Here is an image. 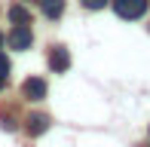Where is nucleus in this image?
Masks as SVG:
<instances>
[{"label":"nucleus","instance_id":"1","mask_svg":"<svg viewBox=\"0 0 150 147\" xmlns=\"http://www.w3.org/2000/svg\"><path fill=\"white\" fill-rule=\"evenodd\" d=\"M110 3H113V9H117L120 18H141L147 12L150 0H110Z\"/></svg>","mask_w":150,"mask_h":147},{"label":"nucleus","instance_id":"2","mask_svg":"<svg viewBox=\"0 0 150 147\" xmlns=\"http://www.w3.org/2000/svg\"><path fill=\"white\" fill-rule=\"evenodd\" d=\"M9 46L12 49H18V52H25V49H31V43H34V31H31V25H16V28L9 31Z\"/></svg>","mask_w":150,"mask_h":147},{"label":"nucleus","instance_id":"3","mask_svg":"<svg viewBox=\"0 0 150 147\" xmlns=\"http://www.w3.org/2000/svg\"><path fill=\"white\" fill-rule=\"evenodd\" d=\"M22 95L28 98V101H43V98H46V80L28 77V80L22 83Z\"/></svg>","mask_w":150,"mask_h":147},{"label":"nucleus","instance_id":"4","mask_svg":"<svg viewBox=\"0 0 150 147\" xmlns=\"http://www.w3.org/2000/svg\"><path fill=\"white\" fill-rule=\"evenodd\" d=\"M49 68L55 74H64L67 68H71V52H67L64 46H52L49 49Z\"/></svg>","mask_w":150,"mask_h":147},{"label":"nucleus","instance_id":"5","mask_svg":"<svg viewBox=\"0 0 150 147\" xmlns=\"http://www.w3.org/2000/svg\"><path fill=\"white\" fill-rule=\"evenodd\" d=\"M25 129H28V135H43L46 129H49V117H46V113H31L28 119H25Z\"/></svg>","mask_w":150,"mask_h":147},{"label":"nucleus","instance_id":"6","mask_svg":"<svg viewBox=\"0 0 150 147\" xmlns=\"http://www.w3.org/2000/svg\"><path fill=\"white\" fill-rule=\"evenodd\" d=\"M9 22L12 25H31V9H25L22 3L9 6Z\"/></svg>","mask_w":150,"mask_h":147},{"label":"nucleus","instance_id":"7","mask_svg":"<svg viewBox=\"0 0 150 147\" xmlns=\"http://www.w3.org/2000/svg\"><path fill=\"white\" fill-rule=\"evenodd\" d=\"M43 3V16L46 18H58L64 12V0H40Z\"/></svg>","mask_w":150,"mask_h":147},{"label":"nucleus","instance_id":"8","mask_svg":"<svg viewBox=\"0 0 150 147\" xmlns=\"http://www.w3.org/2000/svg\"><path fill=\"white\" fill-rule=\"evenodd\" d=\"M9 71H12V64H9V58H6L3 52H0V77L6 80V77H9Z\"/></svg>","mask_w":150,"mask_h":147},{"label":"nucleus","instance_id":"9","mask_svg":"<svg viewBox=\"0 0 150 147\" xmlns=\"http://www.w3.org/2000/svg\"><path fill=\"white\" fill-rule=\"evenodd\" d=\"M107 3H110V0H83V6H86V9H104Z\"/></svg>","mask_w":150,"mask_h":147},{"label":"nucleus","instance_id":"10","mask_svg":"<svg viewBox=\"0 0 150 147\" xmlns=\"http://www.w3.org/2000/svg\"><path fill=\"white\" fill-rule=\"evenodd\" d=\"M0 126H3V129H6V132H12V129H16V123H12V119H9V117H0Z\"/></svg>","mask_w":150,"mask_h":147},{"label":"nucleus","instance_id":"11","mask_svg":"<svg viewBox=\"0 0 150 147\" xmlns=\"http://www.w3.org/2000/svg\"><path fill=\"white\" fill-rule=\"evenodd\" d=\"M3 83H6V80H3V77H0V89H3Z\"/></svg>","mask_w":150,"mask_h":147},{"label":"nucleus","instance_id":"12","mask_svg":"<svg viewBox=\"0 0 150 147\" xmlns=\"http://www.w3.org/2000/svg\"><path fill=\"white\" fill-rule=\"evenodd\" d=\"M3 40H6V37H3V34H0V46H3Z\"/></svg>","mask_w":150,"mask_h":147}]
</instances>
